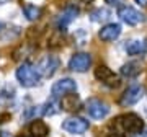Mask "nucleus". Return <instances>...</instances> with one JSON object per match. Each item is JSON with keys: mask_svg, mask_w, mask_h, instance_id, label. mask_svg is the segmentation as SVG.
Returning a JSON list of instances; mask_svg holds the SVG:
<instances>
[{"mask_svg": "<svg viewBox=\"0 0 147 137\" xmlns=\"http://www.w3.org/2000/svg\"><path fill=\"white\" fill-rule=\"evenodd\" d=\"M132 137H147V131H144V129H142L141 132H137V134H134Z\"/></svg>", "mask_w": 147, "mask_h": 137, "instance_id": "nucleus-22", "label": "nucleus"}, {"mask_svg": "<svg viewBox=\"0 0 147 137\" xmlns=\"http://www.w3.org/2000/svg\"><path fill=\"white\" fill-rule=\"evenodd\" d=\"M144 96V88L141 85H129L124 93L119 98V105L121 106H132L136 105L137 101H141V98Z\"/></svg>", "mask_w": 147, "mask_h": 137, "instance_id": "nucleus-7", "label": "nucleus"}, {"mask_svg": "<svg viewBox=\"0 0 147 137\" xmlns=\"http://www.w3.org/2000/svg\"><path fill=\"white\" fill-rule=\"evenodd\" d=\"M136 3H139L141 7H147V0H136Z\"/></svg>", "mask_w": 147, "mask_h": 137, "instance_id": "nucleus-24", "label": "nucleus"}, {"mask_svg": "<svg viewBox=\"0 0 147 137\" xmlns=\"http://www.w3.org/2000/svg\"><path fill=\"white\" fill-rule=\"evenodd\" d=\"M118 16L126 25H129V26H137V25H141V23L146 21V16L131 5H121L118 8Z\"/></svg>", "mask_w": 147, "mask_h": 137, "instance_id": "nucleus-4", "label": "nucleus"}, {"mask_svg": "<svg viewBox=\"0 0 147 137\" xmlns=\"http://www.w3.org/2000/svg\"><path fill=\"white\" fill-rule=\"evenodd\" d=\"M16 79L23 87L26 88H31V87H36L39 83V79H41V74L38 70L36 65H33L30 62H23L20 67L16 68Z\"/></svg>", "mask_w": 147, "mask_h": 137, "instance_id": "nucleus-2", "label": "nucleus"}, {"mask_svg": "<svg viewBox=\"0 0 147 137\" xmlns=\"http://www.w3.org/2000/svg\"><path fill=\"white\" fill-rule=\"evenodd\" d=\"M85 111L92 119H103L110 113V106L100 98H88L85 103Z\"/></svg>", "mask_w": 147, "mask_h": 137, "instance_id": "nucleus-3", "label": "nucleus"}, {"mask_svg": "<svg viewBox=\"0 0 147 137\" xmlns=\"http://www.w3.org/2000/svg\"><path fill=\"white\" fill-rule=\"evenodd\" d=\"M111 16V11L108 8H96L90 13V20L95 21V23H101V21H106L110 20Z\"/></svg>", "mask_w": 147, "mask_h": 137, "instance_id": "nucleus-18", "label": "nucleus"}, {"mask_svg": "<svg viewBox=\"0 0 147 137\" xmlns=\"http://www.w3.org/2000/svg\"><path fill=\"white\" fill-rule=\"evenodd\" d=\"M77 15H79V10L75 8V7H67L65 10L62 11V15L57 18V28L59 31H64L65 28L72 23L75 18H77Z\"/></svg>", "mask_w": 147, "mask_h": 137, "instance_id": "nucleus-13", "label": "nucleus"}, {"mask_svg": "<svg viewBox=\"0 0 147 137\" xmlns=\"http://www.w3.org/2000/svg\"><path fill=\"white\" fill-rule=\"evenodd\" d=\"M106 137H124V136H123V134H121V132H111V134H108V136H106Z\"/></svg>", "mask_w": 147, "mask_h": 137, "instance_id": "nucleus-23", "label": "nucleus"}, {"mask_svg": "<svg viewBox=\"0 0 147 137\" xmlns=\"http://www.w3.org/2000/svg\"><path fill=\"white\" fill-rule=\"evenodd\" d=\"M13 96H15V90L11 88V87H5V88L0 91V103L5 105V103L13 100Z\"/></svg>", "mask_w": 147, "mask_h": 137, "instance_id": "nucleus-19", "label": "nucleus"}, {"mask_svg": "<svg viewBox=\"0 0 147 137\" xmlns=\"http://www.w3.org/2000/svg\"><path fill=\"white\" fill-rule=\"evenodd\" d=\"M111 126L116 129V132H121V134H137L144 129V121L136 113H126L113 119Z\"/></svg>", "mask_w": 147, "mask_h": 137, "instance_id": "nucleus-1", "label": "nucleus"}, {"mask_svg": "<svg viewBox=\"0 0 147 137\" xmlns=\"http://www.w3.org/2000/svg\"><path fill=\"white\" fill-rule=\"evenodd\" d=\"M59 65H61V60L59 57L56 56H44V57L38 62V70H39V74L42 77H53L56 72H57Z\"/></svg>", "mask_w": 147, "mask_h": 137, "instance_id": "nucleus-8", "label": "nucleus"}, {"mask_svg": "<svg viewBox=\"0 0 147 137\" xmlns=\"http://www.w3.org/2000/svg\"><path fill=\"white\" fill-rule=\"evenodd\" d=\"M21 10H23V15L25 18L30 21H36L39 16H41V8L36 5H33V3H25V5L21 7Z\"/></svg>", "mask_w": 147, "mask_h": 137, "instance_id": "nucleus-17", "label": "nucleus"}, {"mask_svg": "<svg viewBox=\"0 0 147 137\" xmlns=\"http://www.w3.org/2000/svg\"><path fill=\"white\" fill-rule=\"evenodd\" d=\"M77 90V83H75V80L69 79H61L57 82H54V85L51 87V95L54 98H57V96H64V95H69V93H74Z\"/></svg>", "mask_w": 147, "mask_h": 137, "instance_id": "nucleus-10", "label": "nucleus"}, {"mask_svg": "<svg viewBox=\"0 0 147 137\" xmlns=\"http://www.w3.org/2000/svg\"><path fill=\"white\" fill-rule=\"evenodd\" d=\"M92 65V56L87 52H75L69 60V68L72 72H87Z\"/></svg>", "mask_w": 147, "mask_h": 137, "instance_id": "nucleus-9", "label": "nucleus"}, {"mask_svg": "<svg viewBox=\"0 0 147 137\" xmlns=\"http://www.w3.org/2000/svg\"><path fill=\"white\" fill-rule=\"evenodd\" d=\"M28 131L31 134V137H46L49 134V126L41 119H33V122L30 124Z\"/></svg>", "mask_w": 147, "mask_h": 137, "instance_id": "nucleus-15", "label": "nucleus"}, {"mask_svg": "<svg viewBox=\"0 0 147 137\" xmlns=\"http://www.w3.org/2000/svg\"><path fill=\"white\" fill-rule=\"evenodd\" d=\"M121 31L123 30H121L119 23H108V25H105L100 30L98 36H100V39L103 42H113L121 36Z\"/></svg>", "mask_w": 147, "mask_h": 137, "instance_id": "nucleus-11", "label": "nucleus"}, {"mask_svg": "<svg viewBox=\"0 0 147 137\" xmlns=\"http://www.w3.org/2000/svg\"><path fill=\"white\" fill-rule=\"evenodd\" d=\"M124 0H106V3H110V5H116V7H121Z\"/></svg>", "mask_w": 147, "mask_h": 137, "instance_id": "nucleus-21", "label": "nucleus"}, {"mask_svg": "<svg viewBox=\"0 0 147 137\" xmlns=\"http://www.w3.org/2000/svg\"><path fill=\"white\" fill-rule=\"evenodd\" d=\"M142 70V65L136 60H131V62L124 64L123 67H121V75L123 77H126V79H136L137 75L141 74Z\"/></svg>", "mask_w": 147, "mask_h": 137, "instance_id": "nucleus-16", "label": "nucleus"}, {"mask_svg": "<svg viewBox=\"0 0 147 137\" xmlns=\"http://www.w3.org/2000/svg\"><path fill=\"white\" fill-rule=\"evenodd\" d=\"M56 103H54V100H49L47 103H44L42 105V114H46V116H53V114H56Z\"/></svg>", "mask_w": 147, "mask_h": 137, "instance_id": "nucleus-20", "label": "nucleus"}, {"mask_svg": "<svg viewBox=\"0 0 147 137\" xmlns=\"http://www.w3.org/2000/svg\"><path fill=\"white\" fill-rule=\"evenodd\" d=\"M21 137H28V136H21Z\"/></svg>", "mask_w": 147, "mask_h": 137, "instance_id": "nucleus-26", "label": "nucleus"}, {"mask_svg": "<svg viewBox=\"0 0 147 137\" xmlns=\"http://www.w3.org/2000/svg\"><path fill=\"white\" fill-rule=\"evenodd\" d=\"M80 108V98L79 95H74V93H69V95H64L62 100H61V109L69 111V113H74Z\"/></svg>", "mask_w": 147, "mask_h": 137, "instance_id": "nucleus-14", "label": "nucleus"}, {"mask_svg": "<svg viewBox=\"0 0 147 137\" xmlns=\"http://www.w3.org/2000/svg\"><path fill=\"white\" fill-rule=\"evenodd\" d=\"M88 127H90V122L80 116H70L67 119H64L62 122V131L69 132V134H75V136L85 134L88 131Z\"/></svg>", "mask_w": 147, "mask_h": 137, "instance_id": "nucleus-5", "label": "nucleus"}, {"mask_svg": "<svg viewBox=\"0 0 147 137\" xmlns=\"http://www.w3.org/2000/svg\"><path fill=\"white\" fill-rule=\"evenodd\" d=\"M124 51L127 52V56H142V54L147 52V41L146 39H131V41H126Z\"/></svg>", "mask_w": 147, "mask_h": 137, "instance_id": "nucleus-12", "label": "nucleus"}, {"mask_svg": "<svg viewBox=\"0 0 147 137\" xmlns=\"http://www.w3.org/2000/svg\"><path fill=\"white\" fill-rule=\"evenodd\" d=\"M95 79L100 80L103 85H106V87H110V88H118L121 83L119 77L111 70L110 67H106V65H98V67L95 68Z\"/></svg>", "mask_w": 147, "mask_h": 137, "instance_id": "nucleus-6", "label": "nucleus"}, {"mask_svg": "<svg viewBox=\"0 0 147 137\" xmlns=\"http://www.w3.org/2000/svg\"><path fill=\"white\" fill-rule=\"evenodd\" d=\"M0 137H13L10 132H0Z\"/></svg>", "mask_w": 147, "mask_h": 137, "instance_id": "nucleus-25", "label": "nucleus"}]
</instances>
